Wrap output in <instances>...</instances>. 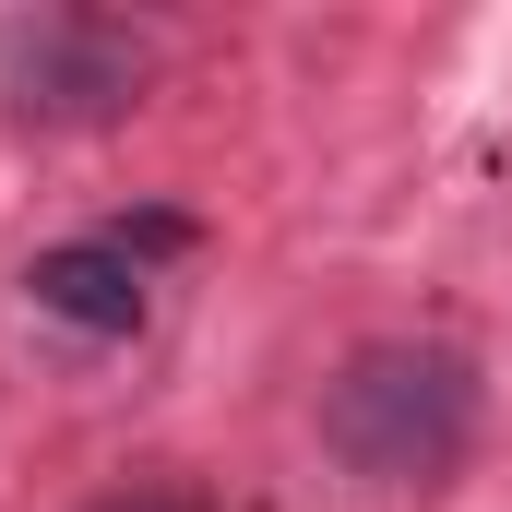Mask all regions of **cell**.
<instances>
[{
  "label": "cell",
  "instance_id": "obj_1",
  "mask_svg": "<svg viewBox=\"0 0 512 512\" xmlns=\"http://www.w3.org/2000/svg\"><path fill=\"white\" fill-rule=\"evenodd\" d=\"M477 441V358L429 334H370L322 382V453L370 489H441Z\"/></svg>",
  "mask_w": 512,
  "mask_h": 512
},
{
  "label": "cell",
  "instance_id": "obj_4",
  "mask_svg": "<svg viewBox=\"0 0 512 512\" xmlns=\"http://www.w3.org/2000/svg\"><path fill=\"white\" fill-rule=\"evenodd\" d=\"M84 512H203V501L167 489V477H131V489H108V501H84Z\"/></svg>",
  "mask_w": 512,
  "mask_h": 512
},
{
  "label": "cell",
  "instance_id": "obj_3",
  "mask_svg": "<svg viewBox=\"0 0 512 512\" xmlns=\"http://www.w3.org/2000/svg\"><path fill=\"white\" fill-rule=\"evenodd\" d=\"M24 322L36 334H60L72 358H108V346H131L143 334V310H155V274L120 251V239H60V251L24 262Z\"/></svg>",
  "mask_w": 512,
  "mask_h": 512
},
{
  "label": "cell",
  "instance_id": "obj_2",
  "mask_svg": "<svg viewBox=\"0 0 512 512\" xmlns=\"http://www.w3.org/2000/svg\"><path fill=\"white\" fill-rule=\"evenodd\" d=\"M143 84H155V36L120 12H60V0L0 12V96L24 131H108L143 108Z\"/></svg>",
  "mask_w": 512,
  "mask_h": 512
}]
</instances>
